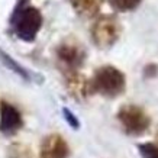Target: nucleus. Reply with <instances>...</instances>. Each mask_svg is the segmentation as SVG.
I'll list each match as a JSON object with an SVG mask.
<instances>
[{"mask_svg":"<svg viewBox=\"0 0 158 158\" xmlns=\"http://www.w3.org/2000/svg\"><path fill=\"white\" fill-rule=\"evenodd\" d=\"M90 94H100L107 99H115L126 90V77L113 65H102L89 80Z\"/></svg>","mask_w":158,"mask_h":158,"instance_id":"obj_1","label":"nucleus"},{"mask_svg":"<svg viewBox=\"0 0 158 158\" xmlns=\"http://www.w3.org/2000/svg\"><path fill=\"white\" fill-rule=\"evenodd\" d=\"M42 13L34 6L18 7L12 16V31L23 42H34L42 28Z\"/></svg>","mask_w":158,"mask_h":158,"instance_id":"obj_2","label":"nucleus"},{"mask_svg":"<svg viewBox=\"0 0 158 158\" xmlns=\"http://www.w3.org/2000/svg\"><path fill=\"white\" fill-rule=\"evenodd\" d=\"M122 26L120 22L112 15L99 16L90 28L91 42L100 49H109L120 38Z\"/></svg>","mask_w":158,"mask_h":158,"instance_id":"obj_3","label":"nucleus"},{"mask_svg":"<svg viewBox=\"0 0 158 158\" xmlns=\"http://www.w3.org/2000/svg\"><path fill=\"white\" fill-rule=\"evenodd\" d=\"M116 119L126 135L141 136L151 126V118L141 106L138 105H123L118 110Z\"/></svg>","mask_w":158,"mask_h":158,"instance_id":"obj_4","label":"nucleus"},{"mask_svg":"<svg viewBox=\"0 0 158 158\" xmlns=\"http://www.w3.org/2000/svg\"><path fill=\"white\" fill-rule=\"evenodd\" d=\"M55 57L62 76L70 73H78L86 60L84 47L74 38L62 41L55 49Z\"/></svg>","mask_w":158,"mask_h":158,"instance_id":"obj_5","label":"nucleus"},{"mask_svg":"<svg viewBox=\"0 0 158 158\" xmlns=\"http://www.w3.org/2000/svg\"><path fill=\"white\" fill-rule=\"evenodd\" d=\"M23 128V118L13 105L7 102H0V134L12 136Z\"/></svg>","mask_w":158,"mask_h":158,"instance_id":"obj_6","label":"nucleus"},{"mask_svg":"<svg viewBox=\"0 0 158 158\" xmlns=\"http://www.w3.org/2000/svg\"><path fill=\"white\" fill-rule=\"evenodd\" d=\"M70 147L60 134H49L42 139L39 158H68Z\"/></svg>","mask_w":158,"mask_h":158,"instance_id":"obj_7","label":"nucleus"},{"mask_svg":"<svg viewBox=\"0 0 158 158\" xmlns=\"http://www.w3.org/2000/svg\"><path fill=\"white\" fill-rule=\"evenodd\" d=\"M64 80H65V89L77 100H81L84 97L90 94V89H89V80L78 73H70V74H64Z\"/></svg>","mask_w":158,"mask_h":158,"instance_id":"obj_8","label":"nucleus"},{"mask_svg":"<svg viewBox=\"0 0 158 158\" xmlns=\"http://www.w3.org/2000/svg\"><path fill=\"white\" fill-rule=\"evenodd\" d=\"M105 0H70V5L78 16L81 18H93L102 9Z\"/></svg>","mask_w":158,"mask_h":158,"instance_id":"obj_9","label":"nucleus"},{"mask_svg":"<svg viewBox=\"0 0 158 158\" xmlns=\"http://www.w3.org/2000/svg\"><path fill=\"white\" fill-rule=\"evenodd\" d=\"M7 158H32V151L28 145L15 142L7 148Z\"/></svg>","mask_w":158,"mask_h":158,"instance_id":"obj_10","label":"nucleus"},{"mask_svg":"<svg viewBox=\"0 0 158 158\" xmlns=\"http://www.w3.org/2000/svg\"><path fill=\"white\" fill-rule=\"evenodd\" d=\"M142 0H109L110 6L116 10V12H132L141 5Z\"/></svg>","mask_w":158,"mask_h":158,"instance_id":"obj_11","label":"nucleus"},{"mask_svg":"<svg viewBox=\"0 0 158 158\" xmlns=\"http://www.w3.org/2000/svg\"><path fill=\"white\" fill-rule=\"evenodd\" d=\"M138 151L142 158H158V144H154V142L139 144Z\"/></svg>","mask_w":158,"mask_h":158,"instance_id":"obj_12","label":"nucleus"},{"mask_svg":"<svg viewBox=\"0 0 158 158\" xmlns=\"http://www.w3.org/2000/svg\"><path fill=\"white\" fill-rule=\"evenodd\" d=\"M62 113H64V118H65V120L68 122V125H70L71 128H74V129H78L80 123H78V120H77L76 116L73 115L68 109H64V110H62Z\"/></svg>","mask_w":158,"mask_h":158,"instance_id":"obj_13","label":"nucleus"},{"mask_svg":"<svg viewBox=\"0 0 158 158\" xmlns=\"http://www.w3.org/2000/svg\"><path fill=\"white\" fill-rule=\"evenodd\" d=\"M157 144H158V132H157Z\"/></svg>","mask_w":158,"mask_h":158,"instance_id":"obj_14","label":"nucleus"}]
</instances>
